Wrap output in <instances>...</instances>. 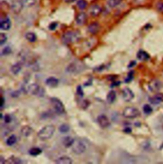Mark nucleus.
Segmentation results:
<instances>
[{
    "label": "nucleus",
    "mask_w": 163,
    "mask_h": 164,
    "mask_svg": "<svg viewBox=\"0 0 163 164\" xmlns=\"http://www.w3.org/2000/svg\"><path fill=\"white\" fill-rule=\"evenodd\" d=\"M55 127L53 125H47L41 129L38 132V137L41 141H47L51 138L55 132Z\"/></svg>",
    "instance_id": "1"
},
{
    "label": "nucleus",
    "mask_w": 163,
    "mask_h": 164,
    "mask_svg": "<svg viewBox=\"0 0 163 164\" xmlns=\"http://www.w3.org/2000/svg\"><path fill=\"white\" fill-rule=\"evenodd\" d=\"M80 39V34L78 31H70L66 32L62 36V40L66 44L73 43Z\"/></svg>",
    "instance_id": "2"
},
{
    "label": "nucleus",
    "mask_w": 163,
    "mask_h": 164,
    "mask_svg": "<svg viewBox=\"0 0 163 164\" xmlns=\"http://www.w3.org/2000/svg\"><path fill=\"white\" fill-rule=\"evenodd\" d=\"M51 102L56 114L58 115H62L66 113L64 106L61 100L56 98V97H52L51 99Z\"/></svg>",
    "instance_id": "3"
},
{
    "label": "nucleus",
    "mask_w": 163,
    "mask_h": 164,
    "mask_svg": "<svg viewBox=\"0 0 163 164\" xmlns=\"http://www.w3.org/2000/svg\"><path fill=\"white\" fill-rule=\"evenodd\" d=\"M122 115L126 118H135L140 115V112L137 108L134 107H126L123 111Z\"/></svg>",
    "instance_id": "4"
},
{
    "label": "nucleus",
    "mask_w": 163,
    "mask_h": 164,
    "mask_svg": "<svg viewBox=\"0 0 163 164\" xmlns=\"http://www.w3.org/2000/svg\"><path fill=\"white\" fill-rule=\"evenodd\" d=\"M72 148L73 152L75 155H80L83 154L85 152L87 147L86 145L82 141H80V140H77V141H75L74 144H73Z\"/></svg>",
    "instance_id": "5"
},
{
    "label": "nucleus",
    "mask_w": 163,
    "mask_h": 164,
    "mask_svg": "<svg viewBox=\"0 0 163 164\" xmlns=\"http://www.w3.org/2000/svg\"><path fill=\"white\" fill-rule=\"evenodd\" d=\"M28 92L33 96L42 97L44 94V89L37 83H32L28 87Z\"/></svg>",
    "instance_id": "6"
},
{
    "label": "nucleus",
    "mask_w": 163,
    "mask_h": 164,
    "mask_svg": "<svg viewBox=\"0 0 163 164\" xmlns=\"http://www.w3.org/2000/svg\"><path fill=\"white\" fill-rule=\"evenodd\" d=\"M97 122L103 129L108 128L110 125V121L108 118L105 115H100L97 118Z\"/></svg>",
    "instance_id": "7"
},
{
    "label": "nucleus",
    "mask_w": 163,
    "mask_h": 164,
    "mask_svg": "<svg viewBox=\"0 0 163 164\" xmlns=\"http://www.w3.org/2000/svg\"><path fill=\"white\" fill-rule=\"evenodd\" d=\"M162 83L158 80H152L149 82V89L152 92H158L162 88Z\"/></svg>",
    "instance_id": "8"
},
{
    "label": "nucleus",
    "mask_w": 163,
    "mask_h": 164,
    "mask_svg": "<svg viewBox=\"0 0 163 164\" xmlns=\"http://www.w3.org/2000/svg\"><path fill=\"white\" fill-rule=\"evenodd\" d=\"M122 95L123 99L126 102H130L135 97L133 92L129 88H124L122 91Z\"/></svg>",
    "instance_id": "9"
},
{
    "label": "nucleus",
    "mask_w": 163,
    "mask_h": 164,
    "mask_svg": "<svg viewBox=\"0 0 163 164\" xmlns=\"http://www.w3.org/2000/svg\"><path fill=\"white\" fill-rule=\"evenodd\" d=\"M89 12L90 13L91 15L93 17H97L101 14L102 12V9L101 7L99 6V5H97V4H94L91 5L89 8Z\"/></svg>",
    "instance_id": "10"
},
{
    "label": "nucleus",
    "mask_w": 163,
    "mask_h": 164,
    "mask_svg": "<svg viewBox=\"0 0 163 164\" xmlns=\"http://www.w3.org/2000/svg\"><path fill=\"white\" fill-rule=\"evenodd\" d=\"M10 28H11V21H10V18L8 17L1 18V22H0V28H1V30L8 31L10 30Z\"/></svg>",
    "instance_id": "11"
},
{
    "label": "nucleus",
    "mask_w": 163,
    "mask_h": 164,
    "mask_svg": "<svg viewBox=\"0 0 163 164\" xmlns=\"http://www.w3.org/2000/svg\"><path fill=\"white\" fill-rule=\"evenodd\" d=\"M80 66L77 63L72 62L68 65L66 68V71L68 73H77L78 71H80Z\"/></svg>",
    "instance_id": "12"
},
{
    "label": "nucleus",
    "mask_w": 163,
    "mask_h": 164,
    "mask_svg": "<svg viewBox=\"0 0 163 164\" xmlns=\"http://www.w3.org/2000/svg\"><path fill=\"white\" fill-rule=\"evenodd\" d=\"M59 81L57 78L54 77V76H51L45 80V84L48 87H51V88H55V87L58 85Z\"/></svg>",
    "instance_id": "13"
},
{
    "label": "nucleus",
    "mask_w": 163,
    "mask_h": 164,
    "mask_svg": "<svg viewBox=\"0 0 163 164\" xmlns=\"http://www.w3.org/2000/svg\"><path fill=\"white\" fill-rule=\"evenodd\" d=\"M55 162L57 164H72L73 160L68 156L64 155L57 158Z\"/></svg>",
    "instance_id": "14"
},
{
    "label": "nucleus",
    "mask_w": 163,
    "mask_h": 164,
    "mask_svg": "<svg viewBox=\"0 0 163 164\" xmlns=\"http://www.w3.org/2000/svg\"><path fill=\"white\" fill-rule=\"evenodd\" d=\"M75 142V139L71 136L64 137L62 139V144L65 148H70Z\"/></svg>",
    "instance_id": "15"
},
{
    "label": "nucleus",
    "mask_w": 163,
    "mask_h": 164,
    "mask_svg": "<svg viewBox=\"0 0 163 164\" xmlns=\"http://www.w3.org/2000/svg\"><path fill=\"white\" fill-rule=\"evenodd\" d=\"M100 30V26L98 22L91 23L90 25L88 26L89 32L92 34H96L99 32Z\"/></svg>",
    "instance_id": "16"
},
{
    "label": "nucleus",
    "mask_w": 163,
    "mask_h": 164,
    "mask_svg": "<svg viewBox=\"0 0 163 164\" xmlns=\"http://www.w3.org/2000/svg\"><path fill=\"white\" fill-rule=\"evenodd\" d=\"M149 101L151 104L154 105H157L163 101V95L162 94H157L156 96H152L149 98Z\"/></svg>",
    "instance_id": "17"
},
{
    "label": "nucleus",
    "mask_w": 163,
    "mask_h": 164,
    "mask_svg": "<svg viewBox=\"0 0 163 164\" xmlns=\"http://www.w3.org/2000/svg\"><path fill=\"white\" fill-rule=\"evenodd\" d=\"M20 132L24 137H28L32 134L33 132V129L30 126L25 125L22 127V129H21Z\"/></svg>",
    "instance_id": "18"
},
{
    "label": "nucleus",
    "mask_w": 163,
    "mask_h": 164,
    "mask_svg": "<svg viewBox=\"0 0 163 164\" xmlns=\"http://www.w3.org/2000/svg\"><path fill=\"white\" fill-rule=\"evenodd\" d=\"M87 20V15L83 12H80V14L77 15V17H76V22L78 25L82 26L85 23Z\"/></svg>",
    "instance_id": "19"
},
{
    "label": "nucleus",
    "mask_w": 163,
    "mask_h": 164,
    "mask_svg": "<svg viewBox=\"0 0 163 164\" xmlns=\"http://www.w3.org/2000/svg\"><path fill=\"white\" fill-rule=\"evenodd\" d=\"M136 56H137L138 59L141 61H146L150 59V55L148 53L142 50H139L136 54Z\"/></svg>",
    "instance_id": "20"
},
{
    "label": "nucleus",
    "mask_w": 163,
    "mask_h": 164,
    "mask_svg": "<svg viewBox=\"0 0 163 164\" xmlns=\"http://www.w3.org/2000/svg\"><path fill=\"white\" fill-rule=\"evenodd\" d=\"M22 68V64H21L20 62H17L12 66L11 68H10V71H11V72L14 74V75H17V74L20 73Z\"/></svg>",
    "instance_id": "21"
},
{
    "label": "nucleus",
    "mask_w": 163,
    "mask_h": 164,
    "mask_svg": "<svg viewBox=\"0 0 163 164\" xmlns=\"http://www.w3.org/2000/svg\"><path fill=\"white\" fill-rule=\"evenodd\" d=\"M116 92L114 91H110L106 96V101L108 104H112L116 99Z\"/></svg>",
    "instance_id": "22"
},
{
    "label": "nucleus",
    "mask_w": 163,
    "mask_h": 164,
    "mask_svg": "<svg viewBox=\"0 0 163 164\" xmlns=\"http://www.w3.org/2000/svg\"><path fill=\"white\" fill-rule=\"evenodd\" d=\"M23 5L22 3V2L19 1H15L14 3L12 5V9L14 10V12L19 13L21 11V10L22 9Z\"/></svg>",
    "instance_id": "23"
},
{
    "label": "nucleus",
    "mask_w": 163,
    "mask_h": 164,
    "mask_svg": "<svg viewBox=\"0 0 163 164\" xmlns=\"http://www.w3.org/2000/svg\"><path fill=\"white\" fill-rule=\"evenodd\" d=\"M41 153L42 150L38 147H33L29 150V153H30V155L31 156H33V157H36V156L40 155Z\"/></svg>",
    "instance_id": "24"
},
{
    "label": "nucleus",
    "mask_w": 163,
    "mask_h": 164,
    "mask_svg": "<svg viewBox=\"0 0 163 164\" xmlns=\"http://www.w3.org/2000/svg\"><path fill=\"white\" fill-rule=\"evenodd\" d=\"M17 141V138L15 135L13 134L11 135L9 137H8V139L6 141V143L9 146H12L13 145H14L15 143H16Z\"/></svg>",
    "instance_id": "25"
},
{
    "label": "nucleus",
    "mask_w": 163,
    "mask_h": 164,
    "mask_svg": "<svg viewBox=\"0 0 163 164\" xmlns=\"http://www.w3.org/2000/svg\"><path fill=\"white\" fill-rule=\"evenodd\" d=\"M13 163V164H20L22 163V161L21 160L20 158L15 157L14 156H12L10 158H9L6 160V163Z\"/></svg>",
    "instance_id": "26"
},
{
    "label": "nucleus",
    "mask_w": 163,
    "mask_h": 164,
    "mask_svg": "<svg viewBox=\"0 0 163 164\" xmlns=\"http://www.w3.org/2000/svg\"><path fill=\"white\" fill-rule=\"evenodd\" d=\"M25 37L26 39H27L28 41L31 42V43L35 42L36 41V39H37L36 34L32 32H29L28 33H26Z\"/></svg>",
    "instance_id": "27"
},
{
    "label": "nucleus",
    "mask_w": 163,
    "mask_h": 164,
    "mask_svg": "<svg viewBox=\"0 0 163 164\" xmlns=\"http://www.w3.org/2000/svg\"><path fill=\"white\" fill-rule=\"evenodd\" d=\"M24 7H31L35 5L37 0H20Z\"/></svg>",
    "instance_id": "28"
},
{
    "label": "nucleus",
    "mask_w": 163,
    "mask_h": 164,
    "mask_svg": "<svg viewBox=\"0 0 163 164\" xmlns=\"http://www.w3.org/2000/svg\"><path fill=\"white\" fill-rule=\"evenodd\" d=\"M59 131L60 133L61 134H66L70 130V126L68 124H62L61 125L59 126Z\"/></svg>",
    "instance_id": "29"
},
{
    "label": "nucleus",
    "mask_w": 163,
    "mask_h": 164,
    "mask_svg": "<svg viewBox=\"0 0 163 164\" xmlns=\"http://www.w3.org/2000/svg\"><path fill=\"white\" fill-rule=\"evenodd\" d=\"M121 1L122 0H108V4L110 7L115 8L116 7L119 6Z\"/></svg>",
    "instance_id": "30"
},
{
    "label": "nucleus",
    "mask_w": 163,
    "mask_h": 164,
    "mask_svg": "<svg viewBox=\"0 0 163 164\" xmlns=\"http://www.w3.org/2000/svg\"><path fill=\"white\" fill-rule=\"evenodd\" d=\"M77 5L78 9L80 10H83L87 7V3L86 2L85 0H78L77 2Z\"/></svg>",
    "instance_id": "31"
},
{
    "label": "nucleus",
    "mask_w": 163,
    "mask_h": 164,
    "mask_svg": "<svg viewBox=\"0 0 163 164\" xmlns=\"http://www.w3.org/2000/svg\"><path fill=\"white\" fill-rule=\"evenodd\" d=\"M143 112L147 115H149L152 112V108L149 104H145L143 107Z\"/></svg>",
    "instance_id": "32"
},
{
    "label": "nucleus",
    "mask_w": 163,
    "mask_h": 164,
    "mask_svg": "<svg viewBox=\"0 0 163 164\" xmlns=\"http://www.w3.org/2000/svg\"><path fill=\"white\" fill-rule=\"evenodd\" d=\"M12 52V49L9 46H7L6 47L2 50V51L1 52V55H8L10 54H11Z\"/></svg>",
    "instance_id": "33"
},
{
    "label": "nucleus",
    "mask_w": 163,
    "mask_h": 164,
    "mask_svg": "<svg viewBox=\"0 0 163 164\" xmlns=\"http://www.w3.org/2000/svg\"><path fill=\"white\" fill-rule=\"evenodd\" d=\"M133 76H134V71H131L130 72H129L128 75L127 76V78L125 79V83H129V82L131 81V80L133 79Z\"/></svg>",
    "instance_id": "34"
},
{
    "label": "nucleus",
    "mask_w": 163,
    "mask_h": 164,
    "mask_svg": "<svg viewBox=\"0 0 163 164\" xmlns=\"http://www.w3.org/2000/svg\"><path fill=\"white\" fill-rule=\"evenodd\" d=\"M7 41V36L4 33L0 34V45H3L6 43Z\"/></svg>",
    "instance_id": "35"
},
{
    "label": "nucleus",
    "mask_w": 163,
    "mask_h": 164,
    "mask_svg": "<svg viewBox=\"0 0 163 164\" xmlns=\"http://www.w3.org/2000/svg\"><path fill=\"white\" fill-rule=\"evenodd\" d=\"M76 91H77V94L78 96H79L81 97H82L83 96V95H84L83 91L81 85H78L77 87V90H76Z\"/></svg>",
    "instance_id": "36"
},
{
    "label": "nucleus",
    "mask_w": 163,
    "mask_h": 164,
    "mask_svg": "<svg viewBox=\"0 0 163 164\" xmlns=\"http://www.w3.org/2000/svg\"><path fill=\"white\" fill-rule=\"evenodd\" d=\"M156 9L160 13L163 14V2L159 1L156 5Z\"/></svg>",
    "instance_id": "37"
},
{
    "label": "nucleus",
    "mask_w": 163,
    "mask_h": 164,
    "mask_svg": "<svg viewBox=\"0 0 163 164\" xmlns=\"http://www.w3.org/2000/svg\"><path fill=\"white\" fill-rule=\"evenodd\" d=\"M12 120V116L10 115H5L4 117V121L6 123H10Z\"/></svg>",
    "instance_id": "38"
},
{
    "label": "nucleus",
    "mask_w": 163,
    "mask_h": 164,
    "mask_svg": "<svg viewBox=\"0 0 163 164\" xmlns=\"http://www.w3.org/2000/svg\"><path fill=\"white\" fill-rule=\"evenodd\" d=\"M57 22H52V23L51 24L49 25V28L50 30L54 31L57 28Z\"/></svg>",
    "instance_id": "39"
},
{
    "label": "nucleus",
    "mask_w": 163,
    "mask_h": 164,
    "mask_svg": "<svg viewBox=\"0 0 163 164\" xmlns=\"http://www.w3.org/2000/svg\"><path fill=\"white\" fill-rule=\"evenodd\" d=\"M82 107L83 109H86V108H87V107L89 105V102L88 100H83V101L82 102Z\"/></svg>",
    "instance_id": "40"
},
{
    "label": "nucleus",
    "mask_w": 163,
    "mask_h": 164,
    "mask_svg": "<svg viewBox=\"0 0 163 164\" xmlns=\"http://www.w3.org/2000/svg\"><path fill=\"white\" fill-rule=\"evenodd\" d=\"M104 68H105V66L101 65L99 66H98V67H97L96 69V71H98V72H101V71H102L103 70H104Z\"/></svg>",
    "instance_id": "41"
},
{
    "label": "nucleus",
    "mask_w": 163,
    "mask_h": 164,
    "mask_svg": "<svg viewBox=\"0 0 163 164\" xmlns=\"http://www.w3.org/2000/svg\"><path fill=\"white\" fill-rule=\"evenodd\" d=\"M136 64V61H135V60H132V61L130 62L129 64L128 65V68H133V67H134V66H135Z\"/></svg>",
    "instance_id": "42"
},
{
    "label": "nucleus",
    "mask_w": 163,
    "mask_h": 164,
    "mask_svg": "<svg viewBox=\"0 0 163 164\" xmlns=\"http://www.w3.org/2000/svg\"><path fill=\"white\" fill-rule=\"evenodd\" d=\"M131 131H132V129H131L130 127H126L124 129V132L127 134L131 133Z\"/></svg>",
    "instance_id": "43"
},
{
    "label": "nucleus",
    "mask_w": 163,
    "mask_h": 164,
    "mask_svg": "<svg viewBox=\"0 0 163 164\" xmlns=\"http://www.w3.org/2000/svg\"><path fill=\"white\" fill-rule=\"evenodd\" d=\"M120 85V82L118 81V82H115L114 81V83H113L111 85V87H117V86H119Z\"/></svg>",
    "instance_id": "44"
},
{
    "label": "nucleus",
    "mask_w": 163,
    "mask_h": 164,
    "mask_svg": "<svg viewBox=\"0 0 163 164\" xmlns=\"http://www.w3.org/2000/svg\"><path fill=\"white\" fill-rule=\"evenodd\" d=\"M5 163H6V160H5V159H4V158L2 156H1V157H0V163L3 164Z\"/></svg>",
    "instance_id": "45"
},
{
    "label": "nucleus",
    "mask_w": 163,
    "mask_h": 164,
    "mask_svg": "<svg viewBox=\"0 0 163 164\" xmlns=\"http://www.w3.org/2000/svg\"><path fill=\"white\" fill-rule=\"evenodd\" d=\"M5 104V99L3 98V97H1V109L2 110L3 108V106Z\"/></svg>",
    "instance_id": "46"
},
{
    "label": "nucleus",
    "mask_w": 163,
    "mask_h": 164,
    "mask_svg": "<svg viewBox=\"0 0 163 164\" xmlns=\"http://www.w3.org/2000/svg\"><path fill=\"white\" fill-rule=\"evenodd\" d=\"M76 0H64V1L66 2V3H73Z\"/></svg>",
    "instance_id": "47"
}]
</instances>
